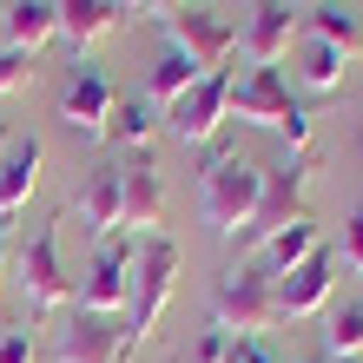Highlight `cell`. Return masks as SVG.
I'll return each mask as SVG.
<instances>
[{
    "instance_id": "obj_1",
    "label": "cell",
    "mask_w": 363,
    "mask_h": 363,
    "mask_svg": "<svg viewBox=\"0 0 363 363\" xmlns=\"http://www.w3.org/2000/svg\"><path fill=\"white\" fill-rule=\"evenodd\" d=\"M179 264H185L179 238H165V231L133 238V284H125V337H133V350L159 330V317L179 291Z\"/></svg>"
},
{
    "instance_id": "obj_2",
    "label": "cell",
    "mask_w": 363,
    "mask_h": 363,
    "mask_svg": "<svg viewBox=\"0 0 363 363\" xmlns=\"http://www.w3.org/2000/svg\"><path fill=\"white\" fill-rule=\"evenodd\" d=\"M231 119H245V125H271V133L284 139L291 152H304V145H311V113L297 106L291 79L277 73V67H251L245 79H231Z\"/></svg>"
},
{
    "instance_id": "obj_3",
    "label": "cell",
    "mask_w": 363,
    "mask_h": 363,
    "mask_svg": "<svg viewBox=\"0 0 363 363\" xmlns=\"http://www.w3.org/2000/svg\"><path fill=\"white\" fill-rule=\"evenodd\" d=\"M304 191H311V152H291L277 172H264V185H258V211L245 218V231H231L238 264L251 258V251H264L291 218H304Z\"/></svg>"
},
{
    "instance_id": "obj_4",
    "label": "cell",
    "mask_w": 363,
    "mask_h": 363,
    "mask_svg": "<svg viewBox=\"0 0 363 363\" xmlns=\"http://www.w3.org/2000/svg\"><path fill=\"white\" fill-rule=\"evenodd\" d=\"M211 324L225 337H271L284 317H277V277L258 264H231L211 291Z\"/></svg>"
},
{
    "instance_id": "obj_5",
    "label": "cell",
    "mask_w": 363,
    "mask_h": 363,
    "mask_svg": "<svg viewBox=\"0 0 363 363\" xmlns=\"http://www.w3.org/2000/svg\"><path fill=\"white\" fill-rule=\"evenodd\" d=\"M258 185H264V172H258L251 159L211 152L205 172H199V205H205V218L231 238V231H245V218L258 211Z\"/></svg>"
},
{
    "instance_id": "obj_6",
    "label": "cell",
    "mask_w": 363,
    "mask_h": 363,
    "mask_svg": "<svg viewBox=\"0 0 363 363\" xmlns=\"http://www.w3.org/2000/svg\"><path fill=\"white\" fill-rule=\"evenodd\" d=\"M13 284H20V297H27V311L73 304V277H67V264H60V218L13 245Z\"/></svg>"
},
{
    "instance_id": "obj_7",
    "label": "cell",
    "mask_w": 363,
    "mask_h": 363,
    "mask_svg": "<svg viewBox=\"0 0 363 363\" xmlns=\"http://www.w3.org/2000/svg\"><path fill=\"white\" fill-rule=\"evenodd\" d=\"M125 284H133V238L113 231V238H99L86 277L73 284V304L79 311H99V317H125Z\"/></svg>"
},
{
    "instance_id": "obj_8",
    "label": "cell",
    "mask_w": 363,
    "mask_h": 363,
    "mask_svg": "<svg viewBox=\"0 0 363 363\" xmlns=\"http://www.w3.org/2000/svg\"><path fill=\"white\" fill-rule=\"evenodd\" d=\"M231 119V73H205L199 86H185L172 106H165V125H172L179 145H205L218 139V125Z\"/></svg>"
},
{
    "instance_id": "obj_9",
    "label": "cell",
    "mask_w": 363,
    "mask_h": 363,
    "mask_svg": "<svg viewBox=\"0 0 363 363\" xmlns=\"http://www.w3.org/2000/svg\"><path fill=\"white\" fill-rule=\"evenodd\" d=\"M165 47H179L185 60H199L205 73H225V60L238 53V27H231L225 13H211V7H199V0H191L185 13L165 20Z\"/></svg>"
},
{
    "instance_id": "obj_10",
    "label": "cell",
    "mask_w": 363,
    "mask_h": 363,
    "mask_svg": "<svg viewBox=\"0 0 363 363\" xmlns=\"http://www.w3.org/2000/svg\"><path fill=\"white\" fill-rule=\"evenodd\" d=\"M133 337L125 317H99V311H73V324L53 337V363H125Z\"/></svg>"
},
{
    "instance_id": "obj_11",
    "label": "cell",
    "mask_w": 363,
    "mask_h": 363,
    "mask_svg": "<svg viewBox=\"0 0 363 363\" xmlns=\"http://www.w3.org/2000/svg\"><path fill=\"white\" fill-rule=\"evenodd\" d=\"M119 191H125V238H152L159 218H165V179H159V159L152 145H139V152H125L119 165Z\"/></svg>"
},
{
    "instance_id": "obj_12",
    "label": "cell",
    "mask_w": 363,
    "mask_h": 363,
    "mask_svg": "<svg viewBox=\"0 0 363 363\" xmlns=\"http://www.w3.org/2000/svg\"><path fill=\"white\" fill-rule=\"evenodd\" d=\"M297 27H304V7L297 0H251V20H245L238 47H245L251 67H277L297 47Z\"/></svg>"
},
{
    "instance_id": "obj_13",
    "label": "cell",
    "mask_w": 363,
    "mask_h": 363,
    "mask_svg": "<svg viewBox=\"0 0 363 363\" xmlns=\"http://www.w3.org/2000/svg\"><path fill=\"white\" fill-rule=\"evenodd\" d=\"M330 297H337V251H330V245H317L297 271L277 277V317H284V324H297V317H317Z\"/></svg>"
},
{
    "instance_id": "obj_14",
    "label": "cell",
    "mask_w": 363,
    "mask_h": 363,
    "mask_svg": "<svg viewBox=\"0 0 363 363\" xmlns=\"http://www.w3.org/2000/svg\"><path fill=\"white\" fill-rule=\"evenodd\" d=\"M113 79H106L99 67H73V79H67V93H60V125L67 133H79V139H99L106 133V113H113Z\"/></svg>"
},
{
    "instance_id": "obj_15",
    "label": "cell",
    "mask_w": 363,
    "mask_h": 363,
    "mask_svg": "<svg viewBox=\"0 0 363 363\" xmlns=\"http://www.w3.org/2000/svg\"><path fill=\"white\" fill-rule=\"evenodd\" d=\"M40 165H47V145L33 133H13V145L0 152V225L27 211V199L40 191Z\"/></svg>"
},
{
    "instance_id": "obj_16",
    "label": "cell",
    "mask_w": 363,
    "mask_h": 363,
    "mask_svg": "<svg viewBox=\"0 0 363 363\" xmlns=\"http://www.w3.org/2000/svg\"><path fill=\"white\" fill-rule=\"evenodd\" d=\"M53 13H60V40H67L73 53L99 47V40L125 20V7H119V0H53Z\"/></svg>"
},
{
    "instance_id": "obj_17",
    "label": "cell",
    "mask_w": 363,
    "mask_h": 363,
    "mask_svg": "<svg viewBox=\"0 0 363 363\" xmlns=\"http://www.w3.org/2000/svg\"><path fill=\"white\" fill-rule=\"evenodd\" d=\"M0 40H7L13 53H47L53 40H60V13H53V0H13L7 13H0Z\"/></svg>"
},
{
    "instance_id": "obj_18",
    "label": "cell",
    "mask_w": 363,
    "mask_h": 363,
    "mask_svg": "<svg viewBox=\"0 0 363 363\" xmlns=\"http://www.w3.org/2000/svg\"><path fill=\"white\" fill-rule=\"evenodd\" d=\"M304 33L324 40V47H337L350 67L363 60V13L350 7V0H317V7H304Z\"/></svg>"
},
{
    "instance_id": "obj_19",
    "label": "cell",
    "mask_w": 363,
    "mask_h": 363,
    "mask_svg": "<svg viewBox=\"0 0 363 363\" xmlns=\"http://www.w3.org/2000/svg\"><path fill=\"white\" fill-rule=\"evenodd\" d=\"M79 225L93 231V238H113L125 225V191H119V165H99L79 191Z\"/></svg>"
},
{
    "instance_id": "obj_20",
    "label": "cell",
    "mask_w": 363,
    "mask_h": 363,
    "mask_svg": "<svg viewBox=\"0 0 363 363\" xmlns=\"http://www.w3.org/2000/svg\"><path fill=\"white\" fill-rule=\"evenodd\" d=\"M152 99H113V113H106V133H99V145H119V152H139V145H152Z\"/></svg>"
},
{
    "instance_id": "obj_21",
    "label": "cell",
    "mask_w": 363,
    "mask_h": 363,
    "mask_svg": "<svg viewBox=\"0 0 363 363\" xmlns=\"http://www.w3.org/2000/svg\"><path fill=\"white\" fill-rule=\"evenodd\" d=\"M317 245H324V231H317V218L304 211V218H291L284 231H277V238L258 251V258H264V271H271V277H284V271H297V264H304Z\"/></svg>"
},
{
    "instance_id": "obj_22",
    "label": "cell",
    "mask_w": 363,
    "mask_h": 363,
    "mask_svg": "<svg viewBox=\"0 0 363 363\" xmlns=\"http://www.w3.org/2000/svg\"><path fill=\"white\" fill-rule=\"evenodd\" d=\"M344 73H350V60L337 53V47H324V40H297V79H304L311 93H337L344 86Z\"/></svg>"
},
{
    "instance_id": "obj_23",
    "label": "cell",
    "mask_w": 363,
    "mask_h": 363,
    "mask_svg": "<svg viewBox=\"0 0 363 363\" xmlns=\"http://www.w3.org/2000/svg\"><path fill=\"white\" fill-rule=\"evenodd\" d=\"M199 79H205V67H199V60H185L179 47H165V53L152 60V73H145V93H152L159 106H172L185 86H199Z\"/></svg>"
},
{
    "instance_id": "obj_24",
    "label": "cell",
    "mask_w": 363,
    "mask_h": 363,
    "mask_svg": "<svg viewBox=\"0 0 363 363\" xmlns=\"http://www.w3.org/2000/svg\"><path fill=\"white\" fill-rule=\"evenodd\" d=\"M324 357H363V304H337V311H330Z\"/></svg>"
},
{
    "instance_id": "obj_25",
    "label": "cell",
    "mask_w": 363,
    "mask_h": 363,
    "mask_svg": "<svg viewBox=\"0 0 363 363\" xmlns=\"http://www.w3.org/2000/svg\"><path fill=\"white\" fill-rule=\"evenodd\" d=\"M33 73H40V67H33V53H13V47H0V93H20Z\"/></svg>"
},
{
    "instance_id": "obj_26",
    "label": "cell",
    "mask_w": 363,
    "mask_h": 363,
    "mask_svg": "<svg viewBox=\"0 0 363 363\" xmlns=\"http://www.w3.org/2000/svg\"><path fill=\"white\" fill-rule=\"evenodd\" d=\"M0 363H40V344H33L27 324H20V330H0Z\"/></svg>"
},
{
    "instance_id": "obj_27",
    "label": "cell",
    "mask_w": 363,
    "mask_h": 363,
    "mask_svg": "<svg viewBox=\"0 0 363 363\" xmlns=\"http://www.w3.org/2000/svg\"><path fill=\"white\" fill-rule=\"evenodd\" d=\"M330 251H337V264L363 271V211H357V218H344V245H330Z\"/></svg>"
},
{
    "instance_id": "obj_28",
    "label": "cell",
    "mask_w": 363,
    "mask_h": 363,
    "mask_svg": "<svg viewBox=\"0 0 363 363\" xmlns=\"http://www.w3.org/2000/svg\"><path fill=\"white\" fill-rule=\"evenodd\" d=\"M225 357H231V337H225L218 324H211L199 344H191V363H225Z\"/></svg>"
},
{
    "instance_id": "obj_29",
    "label": "cell",
    "mask_w": 363,
    "mask_h": 363,
    "mask_svg": "<svg viewBox=\"0 0 363 363\" xmlns=\"http://www.w3.org/2000/svg\"><path fill=\"white\" fill-rule=\"evenodd\" d=\"M225 363H277V357H271L264 337H231V357Z\"/></svg>"
},
{
    "instance_id": "obj_30",
    "label": "cell",
    "mask_w": 363,
    "mask_h": 363,
    "mask_svg": "<svg viewBox=\"0 0 363 363\" xmlns=\"http://www.w3.org/2000/svg\"><path fill=\"white\" fill-rule=\"evenodd\" d=\"M185 7H191V0H139V13H152L159 27H165V20H172V13H185Z\"/></svg>"
},
{
    "instance_id": "obj_31",
    "label": "cell",
    "mask_w": 363,
    "mask_h": 363,
    "mask_svg": "<svg viewBox=\"0 0 363 363\" xmlns=\"http://www.w3.org/2000/svg\"><path fill=\"white\" fill-rule=\"evenodd\" d=\"M7 271H13V231L0 225V277H7Z\"/></svg>"
},
{
    "instance_id": "obj_32",
    "label": "cell",
    "mask_w": 363,
    "mask_h": 363,
    "mask_svg": "<svg viewBox=\"0 0 363 363\" xmlns=\"http://www.w3.org/2000/svg\"><path fill=\"white\" fill-rule=\"evenodd\" d=\"M7 145H13V125H7V119H0V152H7Z\"/></svg>"
},
{
    "instance_id": "obj_33",
    "label": "cell",
    "mask_w": 363,
    "mask_h": 363,
    "mask_svg": "<svg viewBox=\"0 0 363 363\" xmlns=\"http://www.w3.org/2000/svg\"><path fill=\"white\" fill-rule=\"evenodd\" d=\"M324 363H363V357H324Z\"/></svg>"
},
{
    "instance_id": "obj_34",
    "label": "cell",
    "mask_w": 363,
    "mask_h": 363,
    "mask_svg": "<svg viewBox=\"0 0 363 363\" xmlns=\"http://www.w3.org/2000/svg\"><path fill=\"white\" fill-rule=\"evenodd\" d=\"M119 7H125V13H139V0H119Z\"/></svg>"
},
{
    "instance_id": "obj_35",
    "label": "cell",
    "mask_w": 363,
    "mask_h": 363,
    "mask_svg": "<svg viewBox=\"0 0 363 363\" xmlns=\"http://www.w3.org/2000/svg\"><path fill=\"white\" fill-rule=\"evenodd\" d=\"M291 363H324V357H291Z\"/></svg>"
},
{
    "instance_id": "obj_36",
    "label": "cell",
    "mask_w": 363,
    "mask_h": 363,
    "mask_svg": "<svg viewBox=\"0 0 363 363\" xmlns=\"http://www.w3.org/2000/svg\"><path fill=\"white\" fill-rule=\"evenodd\" d=\"M304 7H317V0H304Z\"/></svg>"
}]
</instances>
